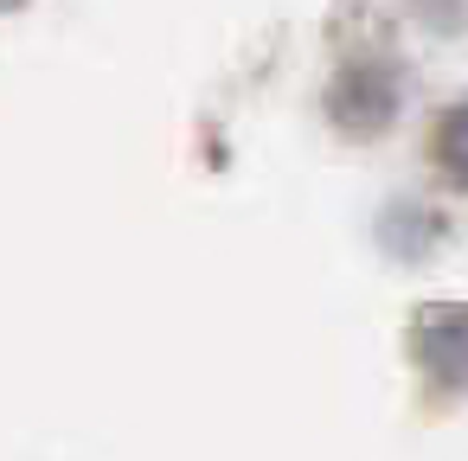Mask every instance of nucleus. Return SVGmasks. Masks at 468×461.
Instances as JSON below:
<instances>
[{"mask_svg": "<svg viewBox=\"0 0 468 461\" xmlns=\"http://www.w3.org/2000/svg\"><path fill=\"white\" fill-rule=\"evenodd\" d=\"M417 359L442 391L468 384V308H442L417 327Z\"/></svg>", "mask_w": 468, "mask_h": 461, "instance_id": "nucleus-1", "label": "nucleus"}, {"mask_svg": "<svg viewBox=\"0 0 468 461\" xmlns=\"http://www.w3.org/2000/svg\"><path fill=\"white\" fill-rule=\"evenodd\" d=\"M436 161L455 186H468V103H455L442 122H436Z\"/></svg>", "mask_w": 468, "mask_h": 461, "instance_id": "nucleus-2", "label": "nucleus"}]
</instances>
